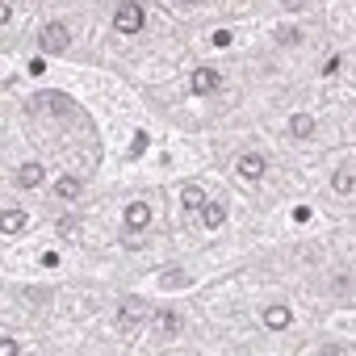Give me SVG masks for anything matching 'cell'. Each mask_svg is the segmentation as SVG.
Instances as JSON below:
<instances>
[{"instance_id": "6da1fadb", "label": "cell", "mask_w": 356, "mask_h": 356, "mask_svg": "<svg viewBox=\"0 0 356 356\" xmlns=\"http://www.w3.org/2000/svg\"><path fill=\"white\" fill-rule=\"evenodd\" d=\"M143 323H147V302H138V297H126L122 306H118V331H122V335H134Z\"/></svg>"}, {"instance_id": "7a4b0ae2", "label": "cell", "mask_w": 356, "mask_h": 356, "mask_svg": "<svg viewBox=\"0 0 356 356\" xmlns=\"http://www.w3.org/2000/svg\"><path fill=\"white\" fill-rule=\"evenodd\" d=\"M67 42H72V30H67L63 21H50V25H42V34H38V46L46 50V55H63Z\"/></svg>"}, {"instance_id": "3957f363", "label": "cell", "mask_w": 356, "mask_h": 356, "mask_svg": "<svg viewBox=\"0 0 356 356\" xmlns=\"http://www.w3.org/2000/svg\"><path fill=\"white\" fill-rule=\"evenodd\" d=\"M143 21H147V13H143V5H134V0L118 5V13H114V30H118V34H138Z\"/></svg>"}, {"instance_id": "277c9868", "label": "cell", "mask_w": 356, "mask_h": 356, "mask_svg": "<svg viewBox=\"0 0 356 356\" xmlns=\"http://www.w3.org/2000/svg\"><path fill=\"white\" fill-rule=\"evenodd\" d=\"M235 172H239L243 180H264L269 160H264V156H256V151H247V156H239V160H235Z\"/></svg>"}, {"instance_id": "5b68a950", "label": "cell", "mask_w": 356, "mask_h": 356, "mask_svg": "<svg viewBox=\"0 0 356 356\" xmlns=\"http://www.w3.org/2000/svg\"><path fill=\"white\" fill-rule=\"evenodd\" d=\"M218 88H222V76H218L214 67L193 72V92H197V96H210V92H218Z\"/></svg>"}, {"instance_id": "8992f818", "label": "cell", "mask_w": 356, "mask_h": 356, "mask_svg": "<svg viewBox=\"0 0 356 356\" xmlns=\"http://www.w3.org/2000/svg\"><path fill=\"white\" fill-rule=\"evenodd\" d=\"M151 222V206L147 201H134V206H126V231H143Z\"/></svg>"}, {"instance_id": "52a82bcc", "label": "cell", "mask_w": 356, "mask_h": 356, "mask_svg": "<svg viewBox=\"0 0 356 356\" xmlns=\"http://www.w3.org/2000/svg\"><path fill=\"white\" fill-rule=\"evenodd\" d=\"M42 176H46V168H42V164H34V160L17 168V185H21V189H38V185H42Z\"/></svg>"}, {"instance_id": "ba28073f", "label": "cell", "mask_w": 356, "mask_h": 356, "mask_svg": "<svg viewBox=\"0 0 356 356\" xmlns=\"http://www.w3.org/2000/svg\"><path fill=\"white\" fill-rule=\"evenodd\" d=\"M201 218H206L210 231H218L227 222V206H222V201H201Z\"/></svg>"}, {"instance_id": "9c48e42d", "label": "cell", "mask_w": 356, "mask_h": 356, "mask_svg": "<svg viewBox=\"0 0 356 356\" xmlns=\"http://www.w3.org/2000/svg\"><path fill=\"white\" fill-rule=\"evenodd\" d=\"M156 331H160L164 339H172V335L180 331V315H176V311H156Z\"/></svg>"}, {"instance_id": "30bf717a", "label": "cell", "mask_w": 356, "mask_h": 356, "mask_svg": "<svg viewBox=\"0 0 356 356\" xmlns=\"http://www.w3.org/2000/svg\"><path fill=\"white\" fill-rule=\"evenodd\" d=\"M289 323H293L289 306H269V311H264V327H273V331H285Z\"/></svg>"}, {"instance_id": "8fae6325", "label": "cell", "mask_w": 356, "mask_h": 356, "mask_svg": "<svg viewBox=\"0 0 356 356\" xmlns=\"http://www.w3.org/2000/svg\"><path fill=\"white\" fill-rule=\"evenodd\" d=\"M25 210H5V214H0V231H5V235H17V231H25Z\"/></svg>"}, {"instance_id": "7c38bea8", "label": "cell", "mask_w": 356, "mask_h": 356, "mask_svg": "<svg viewBox=\"0 0 356 356\" xmlns=\"http://www.w3.org/2000/svg\"><path fill=\"white\" fill-rule=\"evenodd\" d=\"M289 134H293V138H311V134H315V118H311V114H293V118H289Z\"/></svg>"}, {"instance_id": "4fadbf2b", "label": "cell", "mask_w": 356, "mask_h": 356, "mask_svg": "<svg viewBox=\"0 0 356 356\" xmlns=\"http://www.w3.org/2000/svg\"><path fill=\"white\" fill-rule=\"evenodd\" d=\"M80 189H84V185H80V176H63V180L55 185V197H59V201H76V197H80Z\"/></svg>"}, {"instance_id": "5bb4252c", "label": "cell", "mask_w": 356, "mask_h": 356, "mask_svg": "<svg viewBox=\"0 0 356 356\" xmlns=\"http://www.w3.org/2000/svg\"><path fill=\"white\" fill-rule=\"evenodd\" d=\"M180 201H185V210H201L206 189H201V185H185V189H180Z\"/></svg>"}, {"instance_id": "9a60e30c", "label": "cell", "mask_w": 356, "mask_h": 356, "mask_svg": "<svg viewBox=\"0 0 356 356\" xmlns=\"http://www.w3.org/2000/svg\"><path fill=\"white\" fill-rule=\"evenodd\" d=\"M352 189H356V185H352V168L335 172V193H339V197H352Z\"/></svg>"}, {"instance_id": "2e32d148", "label": "cell", "mask_w": 356, "mask_h": 356, "mask_svg": "<svg viewBox=\"0 0 356 356\" xmlns=\"http://www.w3.org/2000/svg\"><path fill=\"white\" fill-rule=\"evenodd\" d=\"M42 101H46V105L55 109V114H72V101H67V96H59V92H50V96H42Z\"/></svg>"}, {"instance_id": "e0dca14e", "label": "cell", "mask_w": 356, "mask_h": 356, "mask_svg": "<svg viewBox=\"0 0 356 356\" xmlns=\"http://www.w3.org/2000/svg\"><path fill=\"white\" fill-rule=\"evenodd\" d=\"M17 352H21L17 339H0V356H17Z\"/></svg>"}, {"instance_id": "ac0fdd59", "label": "cell", "mask_w": 356, "mask_h": 356, "mask_svg": "<svg viewBox=\"0 0 356 356\" xmlns=\"http://www.w3.org/2000/svg\"><path fill=\"white\" fill-rule=\"evenodd\" d=\"M143 151H147V134L138 130V134H134V143H130V156H143Z\"/></svg>"}, {"instance_id": "d6986e66", "label": "cell", "mask_w": 356, "mask_h": 356, "mask_svg": "<svg viewBox=\"0 0 356 356\" xmlns=\"http://www.w3.org/2000/svg\"><path fill=\"white\" fill-rule=\"evenodd\" d=\"M297 38H302V34H297V30H281V34H277V42H281V46H293V42H297Z\"/></svg>"}, {"instance_id": "ffe728a7", "label": "cell", "mask_w": 356, "mask_h": 356, "mask_svg": "<svg viewBox=\"0 0 356 356\" xmlns=\"http://www.w3.org/2000/svg\"><path fill=\"white\" fill-rule=\"evenodd\" d=\"M210 42H214V46H231V30H214Z\"/></svg>"}, {"instance_id": "44dd1931", "label": "cell", "mask_w": 356, "mask_h": 356, "mask_svg": "<svg viewBox=\"0 0 356 356\" xmlns=\"http://www.w3.org/2000/svg\"><path fill=\"white\" fill-rule=\"evenodd\" d=\"M172 285H185V277H180L176 269H168V273H164V289H172Z\"/></svg>"}, {"instance_id": "7402d4cb", "label": "cell", "mask_w": 356, "mask_h": 356, "mask_svg": "<svg viewBox=\"0 0 356 356\" xmlns=\"http://www.w3.org/2000/svg\"><path fill=\"white\" fill-rule=\"evenodd\" d=\"M76 231H80V227H76L72 218H59V235H63V239H67V235H76Z\"/></svg>"}, {"instance_id": "603a6c76", "label": "cell", "mask_w": 356, "mask_h": 356, "mask_svg": "<svg viewBox=\"0 0 356 356\" xmlns=\"http://www.w3.org/2000/svg\"><path fill=\"white\" fill-rule=\"evenodd\" d=\"M339 72H344V59H331V63L323 67V76H339Z\"/></svg>"}, {"instance_id": "cb8c5ba5", "label": "cell", "mask_w": 356, "mask_h": 356, "mask_svg": "<svg viewBox=\"0 0 356 356\" xmlns=\"http://www.w3.org/2000/svg\"><path fill=\"white\" fill-rule=\"evenodd\" d=\"M9 17H13V5H9V0H0V25H5Z\"/></svg>"}]
</instances>
